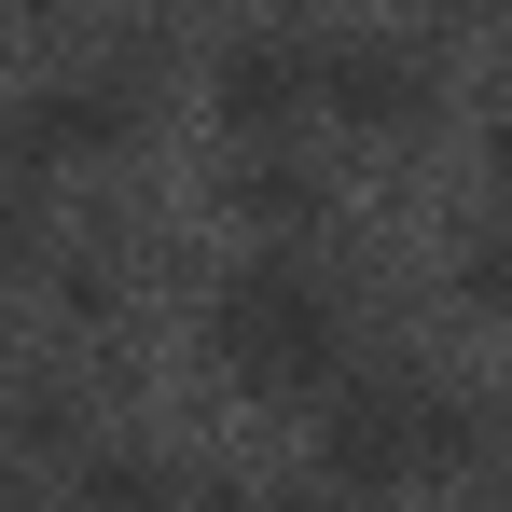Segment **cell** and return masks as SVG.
<instances>
[{"label": "cell", "mask_w": 512, "mask_h": 512, "mask_svg": "<svg viewBox=\"0 0 512 512\" xmlns=\"http://www.w3.org/2000/svg\"><path fill=\"white\" fill-rule=\"evenodd\" d=\"M471 512H512V485H499V499H471Z\"/></svg>", "instance_id": "obj_13"}, {"label": "cell", "mask_w": 512, "mask_h": 512, "mask_svg": "<svg viewBox=\"0 0 512 512\" xmlns=\"http://www.w3.org/2000/svg\"><path fill=\"white\" fill-rule=\"evenodd\" d=\"M429 97H443V56H429L416 28H333V42H319V111L360 125V139L429 125Z\"/></svg>", "instance_id": "obj_4"}, {"label": "cell", "mask_w": 512, "mask_h": 512, "mask_svg": "<svg viewBox=\"0 0 512 512\" xmlns=\"http://www.w3.org/2000/svg\"><path fill=\"white\" fill-rule=\"evenodd\" d=\"M28 250H42V180L0 167V263H28Z\"/></svg>", "instance_id": "obj_9"}, {"label": "cell", "mask_w": 512, "mask_h": 512, "mask_svg": "<svg viewBox=\"0 0 512 512\" xmlns=\"http://www.w3.org/2000/svg\"><path fill=\"white\" fill-rule=\"evenodd\" d=\"M0 485H14V402H0Z\"/></svg>", "instance_id": "obj_12"}, {"label": "cell", "mask_w": 512, "mask_h": 512, "mask_svg": "<svg viewBox=\"0 0 512 512\" xmlns=\"http://www.w3.org/2000/svg\"><path fill=\"white\" fill-rule=\"evenodd\" d=\"M208 111H222V139H291L319 111V42L305 28H236L222 70H208Z\"/></svg>", "instance_id": "obj_5"}, {"label": "cell", "mask_w": 512, "mask_h": 512, "mask_svg": "<svg viewBox=\"0 0 512 512\" xmlns=\"http://www.w3.org/2000/svg\"><path fill=\"white\" fill-rule=\"evenodd\" d=\"M208 360L250 388V402H319L346 374V291L319 250H250L208 291Z\"/></svg>", "instance_id": "obj_1"}, {"label": "cell", "mask_w": 512, "mask_h": 512, "mask_svg": "<svg viewBox=\"0 0 512 512\" xmlns=\"http://www.w3.org/2000/svg\"><path fill=\"white\" fill-rule=\"evenodd\" d=\"M485 167H499V208H512V111L485 125Z\"/></svg>", "instance_id": "obj_11"}, {"label": "cell", "mask_w": 512, "mask_h": 512, "mask_svg": "<svg viewBox=\"0 0 512 512\" xmlns=\"http://www.w3.org/2000/svg\"><path fill=\"white\" fill-rule=\"evenodd\" d=\"M457 457H471V402L429 388V374L333 388V416H319V485H333L346 512L360 499H416L429 471H457Z\"/></svg>", "instance_id": "obj_2"}, {"label": "cell", "mask_w": 512, "mask_h": 512, "mask_svg": "<svg viewBox=\"0 0 512 512\" xmlns=\"http://www.w3.org/2000/svg\"><path fill=\"white\" fill-rule=\"evenodd\" d=\"M139 125H153V84H139L125 56H70V70H42V84L0 97V167H28V180L111 167Z\"/></svg>", "instance_id": "obj_3"}, {"label": "cell", "mask_w": 512, "mask_h": 512, "mask_svg": "<svg viewBox=\"0 0 512 512\" xmlns=\"http://www.w3.org/2000/svg\"><path fill=\"white\" fill-rule=\"evenodd\" d=\"M250 512H346L333 485H277V499H250Z\"/></svg>", "instance_id": "obj_10"}, {"label": "cell", "mask_w": 512, "mask_h": 512, "mask_svg": "<svg viewBox=\"0 0 512 512\" xmlns=\"http://www.w3.org/2000/svg\"><path fill=\"white\" fill-rule=\"evenodd\" d=\"M236 208H250L263 236H291V222H305V208H319V180H305V167H277V153H263V167L236 180Z\"/></svg>", "instance_id": "obj_8"}, {"label": "cell", "mask_w": 512, "mask_h": 512, "mask_svg": "<svg viewBox=\"0 0 512 512\" xmlns=\"http://www.w3.org/2000/svg\"><path fill=\"white\" fill-rule=\"evenodd\" d=\"M70 512H194V485H180L167 457H84Z\"/></svg>", "instance_id": "obj_6"}, {"label": "cell", "mask_w": 512, "mask_h": 512, "mask_svg": "<svg viewBox=\"0 0 512 512\" xmlns=\"http://www.w3.org/2000/svg\"><path fill=\"white\" fill-rule=\"evenodd\" d=\"M457 305H471V319H512V208H485V222L457 236Z\"/></svg>", "instance_id": "obj_7"}]
</instances>
